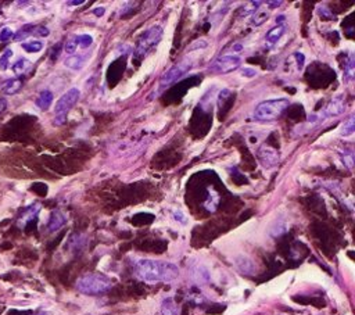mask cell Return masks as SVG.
<instances>
[{
  "label": "cell",
  "mask_w": 355,
  "mask_h": 315,
  "mask_svg": "<svg viewBox=\"0 0 355 315\" xmlns=\"http://www.w3.org/2000/svg\"><path fill=\"white\" fill-rule=\"evenodd\" d=\"M135 274L140 280L147 283L174 282L179 277V268L168 261L142 258L135 263Z\"/></svg>",
  "instance_id": "6da1fadb"
},
{
  "label": "cell",
  "mask_w": 355,
  "mask_h": 315,
  "mask_svg": "<svg viewBox=\"0 0 355 315\" xmlns=\"http://www.w3.org/2000/svg\"><path fill=\"white\" fill-rule=\"evenodd\" d=\"M113 287V282L110 278L103 274H86L78 279L76 289L78 292L88 296H98L104 294Z\"/></svg>",
  "instance_id": "7a4b0ae2"
},
{
  "label": "cell",
  "mask_w": 355,
  "mask_h": 315,
  "mask_svg": "<svg viewBox=\"0 0 355 315\" xmlns=\"http://www.w3.org/2000/svg\"><path fill=\"white\" fill-rule=\"evenodd\" d=\"M287 107H289V100L285 98L262 102L256 107L254 120L262 121V122L279 120L282 114L286 111Z\"/></svg>",
  "instance_id": "3957f363"
},
{
  "label": "cell",
  "mask_w": 355,
  "mask_h": 315,
  "mask_svg": "<svg viewBox=\"0 0 355 315\" xmlns=\"http://www.w3.org/2000/svg\"><path fill=\"white\" fill-rule=\"evenodd\" d=\"M81 96V92L76 88L67 90L56 103L54 107V124L56 125H63L67 121V115L72 110V107L78 103Z\"/></svg>",
  "instance_id": "277c9868"
},
{
  "label": "cell",
  "mask_w": 355,
  "mask_h": 315,
  "mask_svg": "<svg viewBox=\"0 0 355 315\" xmlns=\"http://www.w3.org/2000/svg\"><path fill=\"white\" fill-rule=\"evenodd\" d=\"M162 34H164V30L160 25H154V27H150L149 30L144 31L137 39V45L136 49H135V54L137 57L146 56L154 47H157V45L161 42Z\"/></svg>",
  "instance_id": "5b68a950"
},
{
  "label": "cell",
  "mask_w": 355,
  "mask_h": 315,
  "mask_svg": "<svg viewBox=\"0 0 355 315\" xmlns=\"http://www.w3.org/2000/svg\"><path fill=\"white\" fill-rule=\"evenodd\" d=\"M242 64V59L239 56H234V54H225V56H221L217 60H214L210 70L214 72H218V74H229L234 70L240 67Z\"/></svg>",
  "instance_id": "8992f818"
},
{
  "label": "cell",
  "mask_w": 355,
  "mask_h": 315,
  "mask_svg": "<svg viewBox=\"0 0 355 315\" xmlns=\"http://www.w3.org/2000/svg\"><path fill=\"white\" fill-rule=\"evenodd\" d=\"M190 68H192V63H190V61H181V63H176L174 67L169 68L165 74L161 76V79H160V86H161V88H165V86H169L171 83L176 82L178 79H181L182 76L189 71Z\"/></svg>",
  "instance_id": "52a82bcc"
},
{
  "label": "cell",
  "mask_w": 355,
  "mask_h": 315,
  "mask_svg": "<svg viewBox=\"0 0 355 315\" xmlns=\"http://www.w3.org/2000/svg\"><path fill=\"white\" fill-rule=\"evenodd\" d=\"M190 274L197 285H207L211 280L210 271L201 263H193L190 265Z\"/></svg>",
  "instance_id": "ba28073f"
},
{
  "label": "cell",
  "mask_w": 355,
  "mask_h": 315,
  "mask_svg": "<svg viewBox=\"0 0 355 315\" xmlns=\"http://www.w3.org/2000/svg\"><path fill=\"white\" fill-rule=\"evenodd\" d=\"M258 158L266 168H272L275 165H278L280 160L279 153L275 149H272V147H269V146H262L258 150Z\"/></svg>",
  "instance_id": "9c48e42d"
},
{
  "label": "cell",
  "mask_w": 355,
  "mask_h": 315,
  "mask_svg": "<svg viewBox=\"0 0 355 315\" xmlns=\"http://www.w3.org/2000/svg\"><path fill=\"white\" fill-rule=\"evenodd\" d=\"M234 265H236V268L239 272H242L244 275H254L256 272H257V265L256 263L247 257V255H236L233 260Z\"/></svg>",
  "instance_id": "30bf717a"
},
{
  "label": "cell",
  "mask_w": 355,
  "mask_h": 315,
  "mask_svg": "<svg viewBox=\"0 0 355 315\" xmlns=\"http://www.w3.org/2000/svg\"><path fill=\"white\" fill-rule=\"evenodd\" d=\"M344 110H346V102L343 100V98H334L321 113L323 115V118H326V117L340 115V114L344 113Z\"/></svg>",
  "instance_id": "8fae6325"
},
{
  "label": "cell",
  "mask_w": 355,
  "mask_h": 315,
  "mask_svg": "<svg viewBox=\"0 0 355 315\" xmlns=\"http://www.w3.org/2000/svg\"><path fill=\"white\" fill-rule=\"evenodd\" d=\"M65 222H67V217L61 211H53L47 222V229L49 232H56L65 225Z\"/></svg>",
  "instance_id": "7c38bea8"
},
{
  "label": "cell",
  "mask_w": 355,
  "mask_h": 315,
  "mask_svg": "<svg viewBox=\"0 0 355 315\" xmlns=\"http://www.w3.org/2000/svg\"><path fill=\"white\" fill-rule=\"evenodd\" d=\"M285 32H286V25H285V24H279L278 27L271 28V30L266 32V36H265L266 43H268V45H275V43L285 35Z\"/></svg>",
  "instance_id": "4fadbf2b"
},
{
  "label": "cell",
  "mask_w": 355,
  "mask_h": 315,
  "mask_svg": "<svg viewBox=\"0 0 355 315\" xmlns=\"http://www.w3.org/2000/svg\"><path fill=\"white\" fill-rule=\"evenodd\" d=\"M53 103V93L50 90H42L36 99V105L40 110H47Z\"/></svg>",
  "instance_id": "5bb4252c"
},
{
  "label": "cell",
  "mask_w": 355,
  "mask_h": 315,
  "mask_svg": "<svg viewBox=\"0 0 355 315\" xmlns=\"http://www.w3.org/2000/svg\"><path fill=\"white\" fill-rule=\"evenodd\" d=\"M179 310L172 297H166L161 303V315H178Z\"/></svg>",
  "instance_id": "9a60e30c"
},
{
  "label": "cell",
  "mask_w": 355,
  "mask_h": 315,
  "mask_svg": "<svg viewBox=\"0 0 355 315\" xmlns=\"http://www.w3.org/2000/svg\"><path fill=\"white\" fill-rule=\"evenodd\" d=\"M64 66L69 70H74V71H79L81 68L85 66V57L83 56H76V54H72L69 56L67 60L64 61Z\"/></svg>",
  "instance_id": "2e32d148"
},
{
  "label": "cell",
  "mask_w": 355,
  "mask_h": 315,
  "mask_svg": "<svg viewBox=\"0 0 355 315\" xmlns=\"http://www.w3.org/2000/svg\"><path fill=\"white\" fill-rule=\"evenodd\" d=\"M21 88H23V82H21V79H17V78L8 79L3 83V92L6 95H15Z\"/></svg>",
  "instance_id": "e0dca14e"
},
{
  "label": "cell",
  "mask_w": 355,
  "mask_h": 315,
  "mask_svg": "<svg viewBox=\"0 0 355 315\" xmlns=\"http://www.w3.org/2000/svg\"><path fill=\"white\" fill-rule=\"evenodd\" d=\"M261 4H262V1H259V0H257V1H250L246 6H243V7L240 8V15H242V17L243 15H244V17L254 15L258 11V8H259Z\"/></svg>",
  "instance_id": "ac0fdd59"
},
{
  "label": "cell",
  "mask_w": 355,
  "mask_h": 315,
  "mask_svg": "<svg viewBox=\"0 0 355 315\" xmlns=\"http://www.w3.org/2000/svg\"><path fill=\"white\" fill-rule=\"evenodd\" d=\"M31 68V61L27 59H20V60L15 63L13 66V71H14L17 75H24L28 72V70Z\"/></svg>",
  "instance_id": "d6986e66"
},
{
  "label": "cell",
  "mask_w": 355,
  "mask_h": 315,
  "mask_svg": "<svg viewBox=\"0 0 355 315\" xmlns=\"http://www.w3.org/2000/svg\"><path fill=\"white\" fill-rule=\"evenodd\" d=\"M33 30H35V25H25L13 36H14L15 40H24V39H27L30 35L33 34Z\"/></svg>",
  "instance_id": "ffe728a7"
},
{
  "label": "cell",
  "mask_w": 355,
  "mask_h": 315,
  "mask_svg": "<svg viewBox=\"0 0 355 315\" xmlns=\"http://www.w3.org/2000/svg\"><path fill=\"white\" fill-rule=\"evenodd\" d=\"M355 131V125H354V117H350L343 125H341L340 134L341 136H350L354 134Z\"/></svg>",
  "instance_id": "44dd1931"
},
{
  "label": "cell",
  "mask_w": 355,
  "mask_h": 315,
  "mask_svg": "<svg viewBox=\"0 0 355 315\" xmlns=\"http://www.w3.org/2000/svg\"><path fill=\"white\" fill-rule=\"evenodd\" d=\"M23 49L28 53H38L43 49V43L40 40H31V42L23 43Z\"/></svg>",
  "instance_id": "7402d4cb"
},
{
  "label": "cell",
  "mask_w": 355,
  "mask_h": 315,
  "mask_svg": "<svg viewBox=\"0 0 355 315\" xmlns=\"http://www.w3.org/2000/svg\"><path fill=\"white\" fill-rule=\"evenodd\" d=\"M218 203H219L218 195H217V193H210V196H208L207 200H205L204 206L208 211H215L217 210V207H218Z\"/></svg>",
  "instance_id": "603a6c76"
},
{
  "label": "cell",
  "mask_w": 355,
  "mask_h": 315,
  "mask_svg": "<svg viewBox=\"0 0 355 315\" xmlns=\"http://www.w3.org/2000/svg\"><path fill=\"white\" fill-rule=\"evenodd\" d=\"M287 231V225L286 222H283V221H278L275 225L271 228V235H272L273 238H278L280 235H283V233Z\"/></svg>",
  "instance_id": "cb8c5ba5"
},
{
  "label": "cell",
  "mask_w": 355,
  "mask_h": 315,
  "mask_svg": "<svg viewBox=\"0 0 355 315\" xmlns=\"http://www.w3.org/2000/svg\"><path fill=\"white\" fill-rule=\"evenodd\" d=\"M76 42H78V46H79V47L88 49V47L93 43V38H92L91 35H88V34H83V35L76 36Z\"/></svg>",
  "instance_id": "d4e9b609"
},
{
  "label": "cell",
  "mask_w": 355,
  "mask_h": 315,
  "mask_svg": "<svg viewBox=\"0 0 355 315\" xmlns=\"http://www.w3.org/2000/svg\"><path fill=\"white\" fill-rule=\"evenodd\" d=\"M344 72H346V79H347V81L353 79V76H354V56H353V54L350 56V60H348V63L346 64Z\"/></svg>",
  "instance_id": "484cf974"
},
{
  "label": "cell",
  "mask_w": 355,
  "mask_h": 315,
  "mask_svg": "<svg viewBox=\"0 0 355 315\" xmlns=\"http://www.w3.org/2000/svg\"><path fill=\"white\" fill-rule=\"evenodd\" d=\"M13 56V52L10 50V49H7L6 50V53L0 57V70H3V71H6L8 68V59Z\"/></svg>",
  "instance_id": "4316f807"
},
{
  "label": "cell",
  "mask_w": 355,
  "mask_h": 315,
  "mask_svg": "<svg viewBox=\"0 0 355 315\" xmlns=\"http://www.w3.org/2000/svg\"><path fill=\"white\" fill-rule=\"evenodd\" d=\"M76 49H78V42H76V36H74V38L67 40V43H65V52L72 56V54L76 52Z\"/></svg>",
  "instance_id": "83f0119b"
},
{
  "label": "cell",
  "mask_w": 355,
  "mask_h": 315,
  "mask_svg": "<svg viewBox=\"0 0 355 315\" xmlns=\"http://www.w3.org/2000/svg\"><path fill=\"white\" fill-rule=\"evenodd\" d=\"M11 38H13V31L10 30L8 27L3 28L1 32H0V42H7Z\"/></svg>",
  "instance_id": "f1b7e54d"
},
{
  "label": "cell",
  "mask_w": 355,
  "mask_h": 315,
  "mask_svg": "<svg viewBox=\"0 0 355 315\" xmlns=\"http://www.w3.org/2000/svg\"><path fill=\"white\" fill-rule=\"evenodd\" d=\"M50 34V31L47 30L46 27H35V30H33V35H36V36H42V38H45Z\"/></svg>",
  "instance_id": "f546056e"
},
{
  "label": "cell",
  "mask_w": 355,
  "mask_h": 315,
  "mask_svg": "<svg viewBox=\"0 0 355 315\" xmlns=\"http://www.w3.org/2000/svg\"><path fill=\"white\" fill-rule=\"evenodd\" d=\"M266 17H268V14H266V13H259V14H254V20H253V23L256 24V25H261V24L264 23L265 20H266Z\"/></svg>",
  "instance_id": "4dcf8cb0"
},
{
  "label": "cell",
  "mask_w": 355,
  "mask_h": 315,
  "mask_svg": "<svg viewBox=\"0 0 355 315\" xmlns=\"http://www.w3.org/2000/svg\"><path fill=\"white\" fill-rule=\"evenodd\" d=\"M174 218L176 219V221L182 222V224H186V217L183 215V212H182V211H175Z\"/></svg>",
  "instance_id": "1f68e13d"
},
{
  "label": "cell",
  "mask_w": 355,
  "mask_h": 315,
  "mask_svg": "<svg viewBox=\"0 0 355 315\" xmlns=\"http://www.w3.org/2000/svg\"><path fill=\"white\" fill-rule=\"evenodd\" d=\"M256 74H257V71H256V70H251V68H244V70H243V75L244 76H249V78H251V76H256Z\"/></svg>",
  "instance_id": "d6a6232c"
},
{
  "label": "cell",
  "mask_w": 355,
  "mask_h": 315,
  "mask_svg": "<svg viewBox=\"0 0 355 315\" xmlns=\"http://www.w3.org/2000/svg\"><path fill=\"white\" fill-rule=\"evenodd\" d=\"M7 108V102L4 98H0V113H3Z\"/></svg>",
  "instance_id": "836d02e7"
},
{
  "label": "cell",
  "mask_w": 355,
  "mask_h": 315,
  "mask_svg": "<svg viewBox=\"0 0 355 315\" xmlns=\"http://www.w3.org/2000/svg\"><path fill=\"white\" fill-rule=\"evenodd\" d=\"M104 13H106V8L104 7H97L93 10V14L97 15V17H101V15L104 14Z\"/></svg>",
  "instance_id": "e575fe53"
},
{
  "label": "cell",
  "mask_w": 355,
  "mask_h": 315,
  "mask_svg": "<svg viewBox=\"0 0 355 315\" xmlns=\"http://www.w3.org/2000/svg\"><path fill=\"white\" fill-rule=\"evenodd\" d=\"M280 4H282V1H280V0H278V1H268V6H271L269 8L279 7Z\"/></svg>",
  "instance_id": "d590c367"
},
{
  "label": "cell",
  "mask_w": 355,
  "mask_h": 315,
  "mask_svg": "<svg viewBox=\"0 0 355 315\" xmlns=\"http://www.w3.org/2000/svg\"><path fill=\"white\" fill-rule=\"evenodd\" d=\"M68 6H81L83 4V0H74V1H67Z\"/></svg>",
  "instance_id": "8d00e7d4"
},
{
  "label": "cell",
  "mask_w": 355,
  "mask_h": 315,
  "mask_svg": "<svg viewBox=\"0 0 355 315\" xmlns=\"http://www.w3.org/2000/svg\"><path fill=\"white\" fill-rule=\"evenodd\" d=\"M319 13L322 15H325V17H330V13H329V10L326 7H322V8H319Z\"/></svg>",
  "instance_id": "74e56055"
}]
</instances>
